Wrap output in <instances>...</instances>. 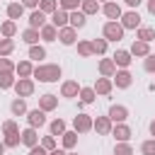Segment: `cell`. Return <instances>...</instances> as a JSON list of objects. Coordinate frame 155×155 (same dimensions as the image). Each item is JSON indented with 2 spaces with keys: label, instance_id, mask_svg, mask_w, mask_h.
<instances>
[{
  "label": "cell",
  "instance_id": "1",
  "mask_svg": "<svg viewBox=\"0 0 155 155\" xmlns=\"http://www.w3.org/2000/svg\"><path fill=\"white\" fill-rule=\"evenodd\" d=\"M34 78L39 82H56L61 78V65L58 63H39L34 68Z\"/></svg>",
  "mask_w": 155,
  "mask_h": 155
},
{
  "label": "cell",
  "instance_id": "2",
  "mask_svg": "<svg viewBox=\"0 0 155 155\" xmlns=\"http://www.w3.org/2000/svg\"><path fill=\"white\" fill-rule=\"evenodd\" d=\"M124 27H121V22H107L104 27H102V34H104V39L107 41H121L124 39Z\"/></svg>",
  "mask_w": 155,
  "mask_h": 155
},
{
  "label": "cell",
  "instance_id": "3",
  "mask_svg": "<svg viewBox=\"0 0 155 155\" xmlns=\"http://www.w3.org/2000/svg\"><path fill=\"white\" fill-rule=\"evenodd\" d=\"M15 92H17V97H31L34 94V80L31 78H19L17 82H15Z\"/></svg>",
  "mask_w": 155,
  "mask_h": 155
},
{
  "label": "cell",
  "instance_id": "4",
  "mask_svg": "<svg viewBox=\"0 0 155 155\" xmlns=\"http://www.w3.org/2000/svg\"><path fill=\"white\" fill-rule=\"evenodd\" d=\"M92 124H94V119H92L90 114H78V116L73 119V131L87 133V131H92Z\"/></svg>",
  "mask_w": 155,
  "mask_h": 155
},
{
  "label": "cell",
  "instance_id": "5",
  "mask_svg": "<svg viewBox=\"0 0 155 155\" xmlns=\"http://www.w3.org/2000/svg\"><path fill=\"white\" fill-rule=\"evenodd\" d=\"M119 22H121L124 29H138L140 27V15H138V10H128V12L121 15Z\"/></svg>",
  "mask_w": 155,
  "mask_h": 155
},
{
  "label": "cell",
  "instance_id": "6",
  "mask_svg": "<svg viewBox=\"0 0 155 155\" xmlns=\"http://www.w3.org/2000/svg\"><path fill=\"white\" fill-rule=\"evenodd\" d=\"M102 12H104V17H107L109 22H119L121 15H124V10H121L119 2H104V5H102Z\"/></svg>",
  "mask_w": 155,
  "mask_h": 155
},
{
  "label": "cell",
  "instance_id": "7",
  "mask_svg": "<svg viewBox=\"0 0 155 155\" xmlns=\"http://www.w3.org/2000/svg\"><path fill=\"white\" fill-rule=\"evenodd\" d=\"M92 128H94L99 136H109V133H111V128H114V121H111L109 116H97V119H94V124H92Z\"/></svg>",
  "mask_w": 155,
  "mask_h": 155
},
{
  "label": "cell",
  "instance_id": "8",
  "mask_svg": "<svg viewBox=\"0 0 155 155\" xmlns=\"http://www.w3.org/2000/svg\"><path fill=\"white\" fill-rule=\"evenodd\" d=\"M58 39H61V44H63V46H73V44L78 41V29H73V27L68 24V27L58 29Z\"/></svg>",
  "mask_w": 155,
  "mask_h": 155
},
{
  "label": "cell",
  "instance_id": "9",
  "mask_svg": "<svg viewBox=\"0 0 155 155\" xmlns=\"http://www.w3.org/2000/svg\"><path fill=\"white\" fill-rule=\"evenodd\" d=\"M27 121H29L31 128H41V126L46 124V111H41V109H29V111H27Z\"/></svg>",
  "mask_w": 155,
  "mask_h": 155
},
{
  "label": "cell",
  "instance_id": "10",
  "mask_svg": "<svg viewBox=\"0 0 155 155\" xmlns=\"http://www.w3.org/2000/svg\"><path fill=\"white\" fill-rule=\"evenodd\" d=\"M51 24L56 27V29H63V27H68L70 24V12H65V10H56L53 15H51Z\"/></svg>",
  "mask_w": 155,
  "mask_h": 155
},
{
  "label": "cell",
  "instance_id": "11",
  "mask_svg": "<svg viewBox=\"0 0 155 155\" xmlns=\"http://www.w3.org/2000/svg\"><path fill=\"white\" fill-rule=\"evenodd\" d=\"M111 80H114V85H116L119 90H128L131 82H133V75H131L128 70H116V75H114Z\"/></svg>",
  "mask_w": 155,
  "mask_h": 155
},
{
  "label": "cell",
  "instance_id": "12",
  "mask_svg": "<svg viewBox=\"0 0 155 155\" xmlns=\"http://www.w3.org/2000/svg\"><path fill=\"white\" fill-rule=\"evenodd\" d=\"M80 85H78V80H65L63 85H61V97H68V99H73V97H78L80 94Z\"/></svg>",
  "mask_w": 155,
  "mask_h": 155
},
{
  "label": "cell",
  "instance_id": "13",
  "mask_svg": "<svg viewBox=\"0 0 155 155\" xmlns=\"http://www.w3.org/2000/svg\"><path fill=\"white\" fill-rule=\"evenodd\" d=\"M114 124H124L126 119H128V109L124 107V104H114L111 109H109V114H107Z\"/></svg>",
  "mask_w": 155,
  "mask_h": 155
},
{
  "label": "cell",
  "instance_id": "14",
  "mask_svg": "<svg viewBox=\"0 0 155 155\" xmlns=\"http://www.w3.org/2000/svg\"><path fill=\"white\" fill-rule=\"evenodd\" d=\"M19 136H22V145H27V148H34V145H39V133H36V128L27 126L24 131H19Z\"/></svg>",
  "mask_w": 155,
  "mask_h": 155
},
{
  "label": "cell",
  "instance_id": "15",
  "mask_svg": "<svg viewBox=\"0 0 155 155\" xmlns=\"http://www.w3.org/2000/svg\"><path fill=\"white\" fill-rule=\"evenodd\" d=\"M111 61L116 63V68L126 70V68L131 65V61H133V58H131V51H124V48H121V51H116V53L111 56Z\"/></svg>",
  "mask_w": 155,
  "mask_h": 155
},
{
  "label": "cell",
  "instance_id": "16",
  "mask_svg": "<svg viewBox=\"0 0 155 155\" xmlns=\"http://www.w3.org/2000/svg\"><path fill=\"white\" fill-rule=\"evenodd\" d=\"M99 75L102 78H114L116 75V63L111 58H102L99 61Z\"/></svg>",
  "mask_w": 155,
  "mask_h": 155
},
{
  "label": "cell",
  "instance_id": "17",
  "mask_svg": "<svg viewBox=\"0 0 155 155\" xmlns=\"http://www.w3.org/2000/svg\"><path fill=\"white\" fill-rule=\"evenodd\" d=\"M111 90H114V80H111V78H97V82H94V92H97V94L104 97V94H109Z\"/></svg>",
  "mask_w": 155,
  "mask_h": 155
},
{
  "label": "cell",
  "instance_id": "18",
  "mask_svg": "<svg viewBox=\"0 0 155 155\" xmlns=\"http://www.w3.org/2000/svg\"><path fill=\"white\" fill-rule=\"evenodd\" d=\"M58 107V97L56 94H41L39 97V109L41 111H53Z\"/></svg>",
  "mask_w": 155,
  "mask_h": 155
},
{
  "label": "cell",
  "instance_id": "19",
  "mask_svg": "<svg viewBox=\"0 0 155 155\" xmlns=\"http://www.w3.org/2000/svg\"><path fill=\"white\" fill-rule=\"evenodd\" d=\"M111 136H114L119 143H128V138H131V128H128L126 124H116V126L111 128Z\"/></svg>",
  "mask_w": 155,
  "mask_h": 155
},
{
  "label": "cell",
  "instance_id": "20",
  "mask_svg": "<svg viewBox=\"0 0 155 155\" xmlns=\"http://www.w3.org/2000/svg\"><path fill=\"white\" fill-rule=\"evenodd\" d=\"M131 56H138V58H145V56H150V44H145V41H133L131 44Z\"/></svg>",
  "mask_w": 155,
  "mask_h": 155
},
{
  "label": "cell",
  "instance_id": "21",
  "mask_svg": "<svg viewBox=\"0 0 155 155\" xmlns=\"http://www.w3.org/2000/svg\"><path fill=\"white\" fill-rule=\"evenodd\" d=\"M44 24H48V22H46V15H44L41 10H34V12L29 15V27H31V29H41Z\"/></svg>",
  "mask_w": 155,
  "mask_h": 155
},
{
  "label": "cell",
  "instance_id": "22",
  "mask_svg": "<svg viewBox=\"0 0 155 155\" xmlns=\"http://www.w3.org/2000/svg\"><path fill=\"white\" fill-rule=\"evenodd\" d=\"M39 34H41V39H44V41H56V39H58V29H56L51 22H48V24H44V27L39 29Z\"/></svg>",
  "mask_w": 155,
  "mask_h": 155
},
{
  "label": "cell",
  "instance_id": "23",
  "mask_svg": "<svg viewBox=\"0 0 155 155\" xmlns=\"http://www.w3.org/2000/svg\"><path fill=\"white\" fill-rule=\"evenodd\" d=\"M99 10H102V7H99L97 0H82V2H80V12L87 15V17H90V15H97Z\"/></svg>",
  "mask_w": 155,
  "mask_h": 155
},
{
  "label": "cell",
  "instance_id": "24",
  "mask_svg": "<svg viewBox=\"0 0 155 155\" xmlns=\"http://www.w3.org/2000/svg\"><path fill=\"white\" fill-rule=\"evenodd\" d=\"M85 24H87V15H82L80 10L70 12V27H73V29H82Z\"/></svg>",
  "mask_w": 155,
  "mask_h": 155
},
{
  "label": "cell",
  "instance_id": "25",
  "mask_svg": "<svg viewBox=\"0 0 155 155\" xmlns=\"http://www.w3.org/2000/svg\"><path fill=\"white\" fill-rule=\"evenodd\" d=\"M39 39H41L39 29H31V27H27V29L22 31V41H24V44H29V46H34V44H36Z\"/></svg>",
  "mask_w": 155,
  "mask_h": 155
},
{
  "label": "cell",
  "instance_id": "26",
  "mask_svg": "<svg viewBox=\"0 0 155 155\" xmlns=\"http://www.w3.org/2000/svg\"><path fill=\"white\" fill-rule=\"evenodd\" d=\"M15 73H17L19 78H31V75H34V65H31L29 61H19L17 68H15Z\"/></svg>",
  "mask_w": 155,
  "mask_h": 155
},
{
  "label": "cell",
  "instance_id": "27",
  "mask_svg": "<svg viewBox=\"0 0 155 155\" xmlns=\"http://www.w3.org/2000/svg\"><path fill=\"white\" fill-rule=\"evenodd\" d=\"M10 111H12L15 116H24L29 109H27V102H24L22 97H17V99H12V104H10Z\"/></svg>",
  "mask_w": 155,
  "mask_h": 155
},
{
  "label": "cell",
  "instance_id": "28",
  "mask_svg": "<svg viewBox=\"0 0 155 155\" xmlns=\"http://www.w3.org/2000/svg\"><path fill=\"white\" fill-rule=\"evenodd\" d=\"M136 39H140V41L150 44V41H155V29H153V27H138Z\"/></svg>",
  "mask_w": 155,
  "mask_h": 155
},
{
  "label": "cell",
  "instance_id": "29",
  "mask_svg": "<svg viewBox=\"0 0 155 155\" xmlns=\"http://www.w3.org/2000/svg\"><path fill=\"white\" fill-rule=\"evenodd\" d=\"M22 15H24V5H22V2H10V5H7V17H10L12 22L19 19Z\"/></svg>",
  "mask_w": 155,
  "mask_h": 155
},
{
  "label": "cell",
  "instance_id": "30",
  "mask_svg": "<svg viewBox=\"0 0 155 155\" xmlns=\"http://www.w3.org/2000/svg\"><path fill=\"white\" fill-rule=\"evenodd\" d=\"M15 31H17V24H15L12 19H7V22L0 24V36H2V39H12Z\"/></svg>",
  "mask_w": 155,
  "mask_h": 155
},
{
  "label": "cell",
  "instance_id": "31",
  "mask_svg": "<svg viewBox=\"0 0 155 155\" xmlns=\"http://www.w3.org/2000/svg\"><path fill=\"white\" fill-rule=\"evenodd\" d=\"M61 138H63V148L65 150H73L78 145V131H65Z\"/></svg>",
  "mask_w": 155,
  "mask_h": 155
},
{
  "label": "cell",
  "instance_id": "32",
  "mask_svg": "<svg viewBox=\"0 0 155 155\" xmlns=\"http://www.w3.org/2000/svg\"><path fill=\"white\" fill-rule=\"evenodd\" d=\"M78 97H80V102H82V104H92V102H94V97H97V92H94V87H82Z\"/></svg>",
  "mask_w": 155,
  "mask_h": 155
},
{
  "label": "cell",
  "instance_id": "33",
  "mask_svg": "<svg viewBox=\"0 0 155 155\" xmlns=\"http://www.w3.org/2000/svg\"><path fill=\"white\" fill-rule=\"evenodd\" d=\"M107 46H109L107 39H92V51H94V56H104V53H107Z\"/></svg>",
  "mask_w": 155,
  "mask_h": 155
},
{
  "label": "cell",
  "instance_id": "34",
  "mask_svg": "<svg viewBox=\"0 0 155 155\" xmlns=\"http://www.w3.org/2000/svg\"><path fill=\"white\" fill-rule=\"evenodd\" d=\"M78 53L82 56V58H90V56H94V51H92V41H78Z\"/></svg>",
  "mask_w": 155,
  "mask_h": 155
},
{
  "label": "cell",
  "instance_id": "35",
  "mask_svg": "<svg viewBox=\"0 0 155 155\" xmlns=\"http://www.w3.org/2000/svg\"><path fill=\"white\" fill-rule=\"evenodd\" d=\"M39 10H41L44 15H53V12L58 10V0H41V2H39Z\"/></svg>",
  "mask_w": 155,
  "mask_h": 155
},
{
  "label": "cell",
  "instance_id": "36",
  "mask_svg": "<svg viewBox=\"0 0 155 155\" xmlns=\"http://www.w3.org/2000/svg\"><path fill=\"white\" fill-rule=\"evenodd\" d=\"M15 51V41L12 39H0V58H7Z\"/></svg>",
  "mask_w": 155,
  "mask_h": 155
},
{
  "label": "cell",
  "instance_id": "37",
  "mask_svg": "<svg viewBox=\"0 0 155 155\" xmlns=\"http://www.w3.org/2000/svg\"><path fill=\"white\" fill-rule=\"evenodd\" d=\"M15 73H0V90H10L15 87Z\"/></svg>",
  "mask_w": 155,
  "mask_h": 155
},
{
  "label": "cell",
  "instance_id": "38",
  "mask_svg": "<svg viewBox=\"0 0 155 155\" xmlns=\"http://www.w3.org/2000/svg\"><path fill=\"white\" fill-rule=\"evenodd\" d=\"M29 58H31V61H41V58H46V48L39 46V44L29 46Z\"/></svg>",
  "mask_w": 155,
  "mask_h": 155
},
{
  "label": "cell",
  "instance_id": "39",
  "mask_svg": "<svg viewBox=\"0 0 155 155\" xmlns=\"http://www.w3.org/2000/svg\"><path fill=\"white\" fill-rule=\"evenodd\" d=\"M48 128H51V136H63L65 133V121L63 119H53Z\"/></svg>",
  "mask_w": 155,
  "mask_h": 155
},
{
  "label": "cell",
  "instance_id": "40",
  "mask_svg": "<svg viewBox=\"0 0 155 155\" xmlns=\"http://www.w3.org/2000/svg\"><path fill=\"white\" fill-rule=\"evenodd\" d=\"M80 2H82V0H58V7L65 10V12H75V10L80 7Z\"/></svg>",
  "mask_w": 155,
  "mask_h": 155
},
{
  "label": "cell",
  "instance_id": "41",
  "mask_svg": "<svg viewBox=\"0 0 155 155\" xmlns=\"http://www.w3.org/2000/svg\"><path fill=\"white\" fill-rule=\"evenodd\" d=\"M114 155H133L131 143H116L114 145Z\"/></svg>",
  "mask_w": 155,
  "mask_h": 155
},
{
  "label": "cell",
  "instance_id": "42",
  "mask_svg": "<svg viewBox=\"0 0 155 155\" xmlns=\"http://www.w3.org/2000/svg\"><path fill=\"white\" fill-rule=\"evenodd\" d=\"M7 148H17L19 143H22V136L19 133H10V136H5V140H2Z\"/></svg>",
  "mask_w": 155,
  "mask_h": 155
},
{
  "label": "cell",
  "instance_id": "43",
  "mask_svg": "<svg viewBox=\"0 0 155 155\" xmlns=\"http://www.w3.org/2000/svg\"><path fill=\"white\" fill-rule=\"evenodd\" d=\"M41 148L48 150V153H53L56 150V136H44L41 138Z\"/></svg>",
  "mask_w": 155,
  "mask_h": 155
},
{
  "label": "cell",
  "instance_id": "44",
  "mask_svg": "<svg viewBox=\"0 0 155 155\" xmlns=\"http://www.w3.org/2000/svg\"><path fill=\"white\" fill-rule=\"evenodd\" d=\"M17 63H12L10 58H0V73H15Z\"/></svg>",
  "mask_w": 155,
  "mask_h": 155
},
{
  "label": "cell",
  "instance_id": "45",
  "mask_svg": "<svg viewBox=\"0 0 155 155\" xmlns=\"http://www.w3.org/2000/svg\"><path fill=\"white\" fill-rule=\"evenodd\" d=\"M140 153H143V155H155V138H150V140H143V145H140Z\"/></svg>",
  "mask_w": 155,
  "mask_h": 155
},
{
  "label": "cell",
  "instance_id": "46",
  "mask_svg": "<svg viewBox=\"0 0 155 155\" xmlns=\"http://www.w3.org/2000/svg\"><path fill=\"white\" fill-rule=\"evenodd\" d=\"M2 133L10 136V133H19V126L15 121H2Z\"/></svg>",
  "mask_w": 155,
  "mask_h": 155
},
{
  "label": "cell",
  "instance_id": "47",
  "mask_svg": "<svg viewBox=\"0 0 155 155\" xmlns=\"http://www.w3.org/2000/svg\"><path fill=\"white\" fill-rule=\"evenodd\" d=\"M143 68H145V73H155V53L145 56V61H143Z\"/></svg>",
  "mask_w": 155,
  "mask_h": 155
},
{
  "label": "cell",
  "instance_id": "48",
  "mask_svg": "<svg viewBox=\"0 0 155 155\" xmlns=\"http://www.w3.org/2000/svg\"><path fill=\"white\" fill-rule=\"evenodd\" d=\"M29 155H48V150H44V148H41V143H39V145L29 148Z\"/></svg>",
  "mask_w": 155,
  "mask_h": 155
},
{
  "label": "cell",
  "instance_id": "49",
  "mask_svg": "<svg viewBox=\"0 0 155 155\" xmlns=\"http://www.w3.org/2000/svg\"><path fill=\"white\" fill-rule=\"evenodd\" d=\"M39 2L41 0H22V5L24 7H31V10H39Z\"/></svg>",
  "mask_w": 155,
  "mask_h": 155
},
{
  "label": "cell",
  "instance_id": "50",
  "mask_svg": "<svg viewBox=\"0 0 155 155\" xmlns=\"http://www.w3.org/2000/svg\"><path fill=\"white\" fill-rule=\"evenodd\" d=\"M124 2H126V5L131 7V10H138V5H140L143 0H124Z\"/></svg>",
  "mask_w": 155,
  "mask_h": 155
},
{
  "label": "cell",
  "instance_id": "51",
  "mask_svg": "<svg viewBox=\"0 0 155 155\" xmlns=\"http://www.w3.org/2000/svg\"><path fill=\"white\" fill-rule=\"evenodd\" d=\"M148 12L155 15V0H148Z\"/></svg>",
  "mask_w": 155,
  "mask_h": 155
},
{
  "label": "cell",
  "instance_id": "52",
  "mask_svg": "<svg viewBox=\"0 0 155 155\" xmlns=\"http://www.w3.org/2000/svg\"><path fill=\"white\" fill-rule=\"evenodd\" d=\"M148 128H150V136H153V138H155V119H153V121H150V126H148Z\"/></svg>",
  "mask_w": 155,
  "mask_h": 155
},
{
  "label": "cell",
  "instance_id": "53",
  "mask_svg": "<svg viewBox=\"0 0 155 155\" xmlns=\"http://www.w3.org/2000/svg\"><path fill=\"white\" fill-rule=\"evenodd\" d=\"M48 155H68V153H65V150H58V148H56V150H53V153H48Z\"/></svg>",
  "mask_w": 155,
  "mask_h": 155
},
{
  "label": "cell",
  "instance_id": "54",
  "mask_svg": "<svg viewBox=\"0 0 155 155\" xmlns=\"http://www.w3.org/2000/svg\"><path fill=\"white\" fill-rule=\"evenodd\" d=\"M5 148H7V145H5V143H2V140H0V155H2V153H5Z\"/></svg>",
  "mask_w": 155,
  "mask_h": 155
},
{
  "label": "cell",
  "instance_id": "55",
  "mask_svg": "<svg viewBox=\"0 0 155 155\" xmlns=\"http://www.w3.org/2000/svg\"><path fill=\"white\" fill-rule=\"evenodd\" d=\"M97 2H111V0H97Z\"/></svg>",
  "mask_w": 155,
  "mask_h": 155
},
{
  "label": "cell",
  "instance_id": "56",
  "mask_svg": "<svg viewBox=\"0 0 155 155\" xmlns=\"http://www.w3.org/2000/svg\"><path fill=\"white\" fill-rule=\"evenodd\" d=\"M68 155H78V153H68Z\"/></svg>",
  "mask_w": 155,
  "mask_h": 155
}]
</instances>
